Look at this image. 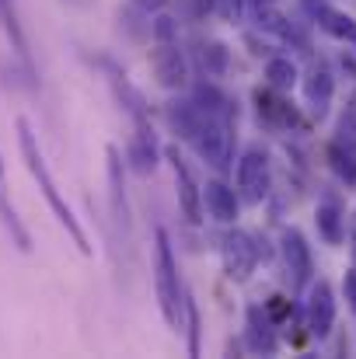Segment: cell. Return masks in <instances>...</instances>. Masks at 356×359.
<instances>
[{
    "label": "cell",
    "instance_id": "15",
    "mask_svg": "<svg viewBox=\"0 0 356 359\" xmlns=\"http://www.w3.org/2000/svg\"><path fill=\"white\" fill-rule=\"evenodd\" d=\"M311 14H315V21H318L322 32H329L332 39H339V42H346V46L356 49V21L350 14H343V11H336V7H329V4L315 7Z\"/></svg>",
    "mask_w": 356,
    "mask_h": 359
},
{
    "label": "cell",
    "instance_id": "13",
    "mask_svg": "<svg viewBox=\"0 0 356 359\" xmlns=\"http://www.w3.org/2000/svg\"><path fill=\"white\" fill-rule=\"evenodd\" d=\"M255 105H258V116L265 122H272V126H304V119L297 116V109L286 102V98H279L276 95V88H269V91H255Z\"/></svg>",
    "mask_w": 356,
    "mask_h": 359
},
{
    "label": "cell",
    "instance_id": "6",
    "mask_svg": "<svg viewBox=\"0 0 356 359\" xmlns=\"http://www.w3.org/2000/svg\"><path fill=\"white\" fill-rule=\"evenodd\" d=\"M168 161H171V171H175L178 206H182V213H185L189 224H199V220H203V189L196 185L192 168H189V161L178 154V147H168Z\"/></svg>",
    "mask_w": 356,
    "mask_h": 359
},
{
    "label": "cell",
    "instance_id": "26",
    "mask_svg": "<svg viewBox=\"0 0 356 359\" xmlns=\"http://www.w3.org/2000/svg\"><path fill=\"white\" fill-rule=\"evenodd\" d=\"M213 11H217L220 18H228V21H241L244 0H213Z\"/></svg>",
    "mask_w": 356,
    "mask_h": 359
},
{
    "label": "cell",
    "instance_id": "18",
    "mask_svg": "<svg viewBox=\"0 0 356 359\" xmlns=\"http://www.w3.org/2000/svg\"><path fill=\"white\" fill-rule=\"evenodd\" d=\"M0 25H4V32H7V39H11L14 53H18V56L28 63V42H25V32H21V25H18L14 0H0Z\"/></svg>",
    "mask_w": 356,
    "mask_h": 359
},
{
    "label": "cell",
    "instance_id": "22",
    "mask_svg": "<svg viewBox=\"0 0 356 359\" xmlns=\"http://www.w3.org/2000/svg\"><path fill=\"white\" fill-rule=\"evenodd\" d=\"M329 157H332V168L339 171V178H346V182L353 185L356 182V157L353 154H343V147H332Z\"/></svg>",
    "mask_w": 356,
    "mask_h": 359
},
{
    "label": "cell",
    "instance_id": "20",
    "mask_svg": "<svg viewBox=\"0 0 356 359\" xmlns=\"http://www.w3.org/2000/svg\"><path fill=\"white\" fill-rule=\"evenodd\" d=\"M258 28L269 32V35H276V39H283V42L294 39V25H290L279 11H272V4H269V7H258Z\"/></svg>",
    "mask_w": 356,
    "mask_h": 359
},
{
    "label": "cell",
    "instance_id": "17",
    "mask_svg": "<svg viewBox=\"0 0 356 359\" xmlns=\"http://www.w3.org/2000/svg\"><path fill=\"white\" fill-rule=\"evenodd\" d=\"M315 224H318V234L329 241V244H343V234H346V231H343V213H339L336 203H322Z\"/></svg>",
    "mask_w": 356,
    "mask_h": 359
},
{
    "label": "cell",
    "instance_id": "24",
    "mask_svg": "<svg viewBox=\"0 0 356 359\" xmlns=\"http://www.w3.org/2000/svg\"><path fill=\"white\" fill-rule=\"evenodd\" d=\"M185 314H189V356H199V314L189 297H185Z\"/></svg>",
    "mask_w": 356,
    "mask_h": 359
},
{
    "label": "cell",
    "instance_id": "1",
    "mask_svg": "<svg viewBox=\"0 0 356 359\" xmlns=\"http://www.w3.org/2000/svg\"><path fill=\"white\" fill-rule=\"evenodd\" d=\"M14 129H18V147H21L25 168H28V175L35 178V185L42 189V196H46L49 210H53V213H56V220H60V227L70 234V241L77 244V251H81V255H91V241H88V234H84L81 220L74 217L70 203L60 196V189H56V182H53L49 168H46V157H42V150H39V140H35V133H32L28 119H18L14 122Z\"/></svg>",
    "mask_w": 356,
    "mask_h": 359
},
{
    "label": "cell",
    "instance_id": "10",
    "mask_svg": "<svg viewBox=\"0 0 356 359\" xmlns=\"http://www.w3.org/2000/svg\"><path fill=\"white\" fill-rule=\"evenodd\" d=\"M105 157H109V199H112V213H116L119 227L129 234V199H126V178H122V157H119L116 147H109L105 150Z\"/></svg>",
    "mask_w": 356,
    "mask_h": 359
},
{
    "label": "cell",
    "instance_id": "8",
    "mask_svg": "<svg viewBox=\"0 0 356 359\" xmlns=\"http://www.w3.org/2000/svg\"><path fill=\"white\" fill-rule=\"evenodd\" d=\"M336 325V297H332V286L325 279H318L311 286V300H308V328L311 335L325 339Z\"/></svg>",
    "mask_w": 356,
    "mask_h": 359
},
{
    "label": "cell",
    "instance_id": "4",
    "mask_svg": "<svg viewBox=\"0 0 356 359\" xmlns=\"http://www.w3.org/2000/svg\"><path fill=\"white\" fill-rule=\"evenodd\" d=\"M220 258H224V272L228 279L244 283L251 272H255V262H258V244L251 234L244 231H228L224 244H220Z\"/></svg>",
    "mask_w": 356,
    "mask_h": 359
},
{
    "label": "cell",
    "instance_id": "23",
    "mask_svg": "<svg viewBox=\"0 0 356 359\" xmlns=\"http://www.w3.org/2000/svg\"><path fill=\"white\" fill-rule=\"evenodd\" d=\"M154 39L157 42H175L178 39V21L168 18V14H157L154 18Z\"/></svg>",
    "mask_w": 356,
    "mask_h": 359
},
{
    "label": "cell",
    "instance_id": "25",
    "mask_svg": "<svg viewBox=\"0 0 356 359\" xmlns=\"http://www.w3.org/2000/svg\"><path fill=\"white\" fill-rule=\"evenodd\" d=\"M265 314H269L272 321H283V318H290V314H294V304H290L286 297H279V293H276V297H269Z\"/></svg>",
    "mask_w": 356,
    "mask_h": 359
},
{
    "label": "cell",
    "instance_id": "2",
    "mask_svg": "<svg viewBox=\"0 0 356 359\" xmlns=\"http://www.w3.org/2000/svg\"><path fill=\"white\" fill-rule=\"evenodd\" d=\"M154 286H157V304L161 314L171 328L182 325V311H185V293H182V279H178V262L171 251L168 231L157 227L154 231Z\"/></svg>",
    "mask_w": 356,
    "mask_h": 359
},
{
    "label": "cell",
    "instance_id": "30",
    "mask_svg": "<svg viewBox=\"0 0 356 359\" xmlns=\"http://www.w3.org/2000/svg\"><path fill=\"white\" fill-rule=\"evenodd\" d=\"M255 4H258V7H269V4H276V0H255Z\"/></svg>",
    "mask_w": 356,
    "mask_h": 359
},
{
    "label": "cell",
    "instance_id": "11",
    "mask_svg": "<svg viewBox=\"0 0 356 359\" xmlns=\"http://www.w3.org/2000/svg\"><path fill=\"white\" fill-rule=\"evenodd\" d=\"M0 224L7 227V234L14 241V248L18 251H32V234H28V227L21 224V217H18V210H14V203H11V192H7V175H4V157H0Z\"/></svg>",
    "mask_w": 356,
    "mask_h": 359
},
{
    "label": "cell",
    "instance_id": "21",
    "mask_svg": "<svg viewBox=\"0 0 356 359\" xmlns=\"http://www.w3.org/2000/svg\"><path fill=\"white\" fill-rule=\"evenodd\" d=\"M203 67H206V74L220 77V74L228 70V49H224L220 42H210V46H203Z\"/></svg>",
    "mask_w": 356,
    "mask_h": 359
},
{
    "label": "cell",
    "instance_id": "29",
    "mask_svg": "<svg viewBox=\"0 0 356 359\" xmlns=\"http://www.w3.org/2000/svg\"><path fill=\"white\" fill-rule=\"evenodd\" d=\"M133 4H136L140 11H161V7H164L168 0H133Z\"/></svg>",
    "mask_w": 356,
    "mask_h": 359
},
{
    "label": "cell",
    "instance_id": "31",
    "mask_svg": "<svg viewBox=\"0 0 356 359\" xmlns=\"http://www.w3.org/2000/svg\"><path fill=\"white\" fill-rule=\"evenodd\" d=\"M353 258H356V220H353Z\"/></svg>",
    "mask_w": 356,
    "mask_h": 359
},
{
    "label": "cell",
    "instance_id": "9",
    "mask_svg": "<svg viewBox=\"0 0 356 359\" xmlns=\"http://www.w3.org/2000/svg\"><path fill=\"white\" fill-rule=\"evenodd\" d=\"M332 91H336V81L329 74L325 63H311L308 77H304V95H308V105L318 119H325L329 105H332Z\"/></svg>",
    "mask_w": 356,
    "mask_h": 359
},
{
    "label": "cell",
    "instance_id": "14",
    "mask_svg": "<svg viewBox=\"0 0 356 359\" xmlns=\"http://www.w3.org/2000/svg\"><path fill=\"white\" fill-rule=\"evenodd\" d=\"M129 161L140 175H150L157 168V143H154V129L147 119H136V133L129 140Z\"/></svg>",
    "mask_w": 356,
    "mask_h": 359
},
{
    "label": "cell",
    "instance_id": "28",
    "mask_svg": "<svg viewBox=\"0 0 356 359\" xmlns=\"http://www.w3.org/2000/svg\"><path fill=\"white\" fill-rule=\"evenodd\" d=\"M343 126H350V129L356 133V95L350 98V109H346V119H343Z\"/></svg>",
    "mask_w": 356,
    "mask_h": 359
},
{
    "label": "cell",
    "instance_id": "27",
    "mask_svg": "<svg viewBox=\"0 0 356 359\" xmlns=\"http://www.w3.org/2000/svg\"><path fill=\"white\" fill-rule=\"evenodd\" d=\"M343 290H346V300H350V307L356 311V269L346 272V279H343Z\"/></svg>",
    "mask_w": 356,
    "mask_h": 359
},
{
    "label": "cell",
    "instance_id": "19",
    "mask_svg": "<svg viewBox=\"0 0 356 359\" xmlns=\"http://www.w3.org/2000/svg\"><path fill=\"white\" fill-rule=\"evenodd\" d=\"M265 81H269V88H276V91H290V88L297 84V67H294L286 56H272V60L265 63Z\"/></svg>",
    "mask_w": 356,
    "mask_h": 359
},
{
    "label": "cell",
    "instance_id": "3",
    "mask_svg": "<svg viewBox=\"0 0 356 359\" xmlns=\"http://www.w3.org/2000/svg\"><path fill=\"white\" fill-rule=\"evenodd\" d=\"M269 185H272V175H269V157L265 150L251 147L241 154L237 161V196L248 203V206H258L265 196H269Z\"/></svg>",
    "mask_w": 356,
    "mask_h": 359
},
{
    "label": "cell",
    "instance_id": "12",
    "mask_svg": "<svg viewBox=\"0 0 356 359\" xmlns=\"http://www.w3.org/2000/svg\"><path fill=\"white\" fill-rule=\"evenodd\" d=\"M203 199H206V210H210V217L217 224H235L237 220V192L228 182H220V178L206 182Z\"/></svg>",
    "mask_w": 356,
    "mask_h": 359
},
{
    "label": "cell",
    "instance_id": "16",
    "mask_svg": "<svg viewBox=\"0 0 356 359\" xmlns=\"http://www.w3.org/2000/svg\"><path fill=\"white\" fill-rule=\"evenodd\" d=\"M244 339H248V349H251V353L272 356V353L279 349V342H276V335H272V318L262 314L258 307L248 311V332H244Z\"/></svg>",
    "mask_w": 356,
    "mask_h": 359
},
{
    "label": "cell",
    "instance_id": "7",
    "mask_svg": "<svg viewBox=\"0 0 356 359\" xmlns=\"http://www.w3.org/2000/svg\"><path fill=\"white\" fill-rule=\"evenodd\" d=\"M279 251H283V265H286V272L294 276V286H297V290L308 286L315 269H311V248H308L304 234L294 231V227H286L283 238H279Z\"/></svg>",
    "mask_w": 356,
    "mask_h": 359
},
{
    "label": "cell",
    "instance_id": "5",
    "mask_svg": "<svg viewBox=\"0 0 356 359\" xmlns=\"http://www.w3.org/2000/svg\"><path fill=\"white\" fill-rule=\"evenodd\" d=\"M150 70H154V81L164 91H178V88L189 84V63H185V56L175 42H157L150 49Z\"/></svg>",
    "mask_w": 356,
    "mask_h": 359
}]
</instances>
